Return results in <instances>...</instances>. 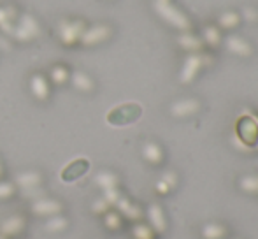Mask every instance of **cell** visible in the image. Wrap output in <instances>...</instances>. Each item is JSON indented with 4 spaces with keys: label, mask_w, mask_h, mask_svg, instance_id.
<instances>
[{
    "label": "cell",
    "mask_w": 258,
    "mask_h": 239,
    "mask_svg": "<svg viewBox=\"0 0 258 239\" xmlns=\"http://www.w3.org/2000/svg\"><path fill=\"white\" fill-rule=\"evenodd\" d=\"M30 211L35 216H42V218H49L54 215H61L63 211V202L53 197H39L30 204Z\"/></svg>",
    "instance_id": "3"
},
{
    "label": "cell",
    "mask_w": 258,
    "mask_h": 239,
    "mask_svg": "<svg viewBox=\"0 0 258 239\" xmlns=\"http://www.w3.org/2000/svg\"><path fill=\"white\" fill-rule=\"evenodd\" d=\"M144 216L148 218V225L151 227V229L155 230V234L158 236V234H163L167 230V227H169V223H167V216H165V211H163V208L160 204H153L148 206V209L144 211Z\"/></svg>",
    "instance_id": "9"
},
{
    "label": "cell",
    "mask_w": 258,
    "mask_h": 239,
    "mask_svg": "<svg viewBox=\"0 0 258 239\" xmlns=\"http://www.w3.org/2000/svg\"><path fill=\"white\" fill-rule=\"evenodd\" d=\"M114 206H116V211H118L123 218L130 220V222H141L144 216L143 208H141L139 204H136V202H132L128 197H125V195H121L119 201L116 202Z\"/></svg>",
    "instance_id": "12"
},
{
    "label": "cell",
    "mask_w": 258,
    "mask_h": 239,
    "mask_svg": "<svg viewBox=\"0 0 258 239\" xmlns=\"http://www.w3.org/2000/svg\"><path fill=\"white\" fill-rule=\"evenodd\" d=\"M199 109H201V104H199L197 99H183V100H177V102L172 104L170 113H172V116H176V118H186V116L195 114Z\"/></svg>",
    "instance_id": "14"
},
{
    "label": "cell",
    "mask_w": 258,
    "mask_h": 239,
    "mask_svg": "<svg viewBox=\"0 0 258 239\" xmlns=\"http://www.w3.org/2000/svg\"><path fill=\"white\" fill-rule=\"evenodd\" d=\"M201 234L204 239H225V236H227V227L220 222H209L202 227Z\"/></svg>",
    "instance_id": "21"
},
{
    "label": "cell",
    "mask_w": 258,
    "mask_h": 239,
    "mask_svg": "<svg viewBox=\"0 0 258 239\" xmlns=\"http://www.w3.org/2000/svg\"><path fill=\"white\" fill-rule=\"evenodd\" d=\"M88 169H90V162L85 160V158H78V160L71 162V164L63 169L61 180L71 183V181H76V180L81 178V176H85L86 172H88Z\"/></svg>",
    "instance_id": "13"
},
{
    "label": "cell",
    "mask_w": 258,
    "mask_h": 239,
    "mask_svg": "<svg viewBox=\"0 0 258 239\" xmlns=\"http://www.w3.org/2000/svg\"><path fill=\"white\" fill-rule=\"evenodd\" d=\"M218 23H220V27H223V28H234L235 25L239 23V14L237 13H225L220 16Z\"/></svg>",
    "instance_id": "30"
},
{
    "label": "cell",
    "mask_w": 258,
    "mask_h": 239,
    "mask_svg": "<svg viewBox=\"0 0 258 239\" xmlns=\"http://www.w3.org/2000/svg\"><path fill=\"white\" fill-rule=\"evenodd\" d=\"M206 64V58L202 55H190L184 62L183 69H181V74H179V81L183 83V85H188V83H191L195 78H197V74L201 72V69L204 67Z\"/></svg>",
    "instance_id": "11"
},
{
    "label": "cell",
    "mask_w": 258,
    "mask_h": 239,
    "mask_svg": "<svg viewBox=\"0 0 258 239\" xmlns=\"http://www.w3.org/2000/svg\"><path fill=\"white\" fill-rule=\"evenodd\" d=\"M141 116V107L137 104H123V106L112 109L111 113L107 114V122L111 125H128V123L136 122L137 118Z\"/></svg>",
    "instance_id": "4"
},
{
    "label": "cell",
    "mask_w": 258,
    "mask_h": 239,
    "mask_svg": "<svg viewBox=\"0 0 258 239\" xmlns=\"http://www.w3.org/2000/svg\"><path fill=\"white\" fill-rule=\"evenodd\" d=\"M239 188L246 194H251V195H258V176L255 174H248V176H242L241 181H239Z\"/></svg>",
    "instance_id": "27"
},
{
    "label": "cell",
    "mask_w": 258,
    "mask_h": 239,
    "mask_svg": "<svg viewBox=\"0 0 258 239\" xmlns=\"http://www.w3.org/2000/svg\"><path fill=\"white\" fill-rule=\"evenodd\" d=\"M71 72L72 71L67 67V65L56 64V65H53L51 71H49L48 79H49V83L54 86H63V85H67L69 79H71Z\"/></svg>",
    "instance_id": "18"
},
{
    "label": "cell",
    "mask_w": 258,
    "mask_h": 239,
    "mask_svg": "<svg viewBox=\"0 0 258 239\" xmlns=\"http://www.w3.org/2000/svg\"><path fill=\"white\" fill-rule=\"evenodd\" d=\"M177 42L181 44V48L188 49V51H199V49L202 48V41H201V39H197L195 35L188 34V32H186V34H183V35H179Z\"/></svg>",
    "instance_id": "26"
},
{
    "label": "cell",
    "mask_w": 258,
    "mask_h": 239,
    "mask_svg": "<svg viewBox=\"0 0 258 239\" xmlns=\"http://www.w3.org/2000/svg\"><path fill=\"white\" fill-rule=\"evenodd\" d=\"M102 197H104L105 201H107L111 206H114L116 202L119 201V197H121V192H119V188H111V190H104Z\"/></svg>",
    "instance_id": "32"
},
{
    "label": "cell",
    "mask_w": 258,
    "mask_h": 239,
    "mask_svg": "<svg viewBox=\"0 0 258 239\" xmlns=\"http://www.w3.org/2000/svg\"><path fill=\"white\" fill-rule=\"evenodd\" d=\"M227 48L237 56H249L251 55V46L248 41H244L239 35H228L227 37Z\"/></svg>",
    "instance_id": "17"
},
{
    "label": "cell",
    "mask_w": 258,
    "mask_h": 239,
    "mask_svg": "<svg viewBox=\"0 0 258 239\" xmlns=\"http://www.w3.org/2000/svg\"><path fill=\"white\" fill-rule=\"evenodd\" d=\"M18 188L13 181H6V180H0V201H9L16 195Z\"/></svg>",
    "instance_id": "28"
},
{
    "label": "cell",
    "mask_w": 258,
    "mask_h": 239,
    "mask_svg": "<svg viewBox=\"0 0 258 239\" xmlns=\"http://www.w3.org/2000/svg\"><path fill=\"white\" fill-rule=\"evenodd\" d=\"M246 134H249V144H255L258 139V125L251 118H242L239 122V137L244 139Z\"/></svg>",
    "instance_id": "23"
},
{
    "label": "cell",
    "mask_w": 258,
    "mask_h": 239,
    "mask_svg": "<svg viewBox=\"0 0 258 239\" xmlns=\"http://www.w3.org/2000/svg\"><path fill=\"white\" fill-rule=\"evenodd\" d=\"M155 7L160 13V16L169 21V23H172L174 27L181 28V30H188V28H190V23H188V20L184 18V14L181 13V11H177L174 6H170L167 0H158Z\"/></svg>",
    "instance_id": "5"
},
{
    "label": "cell",
    "mask_w": 258,
    "mask_h": 239,
    "mask_svg": "<svg viewBox=\"0 0 258 239\" xmlns=\"http://www.w3.org/2000/svg\"><path fill=\"white\" fill-rule=\"evenodd\" d=\"M42 181H44V176L39 171H23L14 178L13 183L16 185V188H21L25 194H30V192H39Z\"/></svg>",
    "instance_id": "8"
},
{
    "label": "cell",
    "mask_w": 258,
    "mask_h": 239,
    "mask_svg": "<svg viewBox=\"0 0 258 239\" xmlns=\"http://www.w3.org/2000/svg\"><path fill=\"white\" fill-rule=\"evenodd\" d=\"M18 18H20V14L14 7H0V30L13 34L14 23Z\"/></svg>",
    "instance_id": "19"
},
{
    "label": "cell",
    "mask_w": 258,
    "mask_h": 239,
    "mask_svg": "<svg viewBox=\"0 0 258 239\" xmlns=\"http://www.w3.org/2000/svg\"><path fill=\"white\" fill-rule=\"evenodd\" d=\"M204 41L207 44L211 46H218L221 41V35H220V30L216 27H207L204 28Z\"/></svg>",
    "instance_id": "29"
},
{
    "label": "cell",
    "mask_w": 258,
    "mask_h": 239,
    "mask_svg": "<svg viewBox=\"0 0 258 239\" xmlns=\"http://www.w3.org/2000/svg\"><path fill=\"white\" fill-rule=\"evenodd\" d=\"M160 180L165 181V183L169 185L170 190L177 187V174H176V172H174V171H167V172H163L162 178H160Z\"/></svg>",
    "instance_id": "33"
},
{
    "label": "cell",
    "mask_w": 258,
    "mask_h": 239,
    "mask_svg": "<svg viewBox=\"0 0 258 239\" xmlns=\"http://www.w3.org/2000/svg\"><path fill=\"white\" fill-rule=\"evenodd\" d=\"M86 25L83 20H61L56 25V37L63 46H76L81 41Z\"/></svg>",
    "instance_id": "1"
},
{
    "label": "cell",
    "mask_w": 258,
    "mask_h": 239,
    "mask_svg": "<svg viewBox=\"0 0 258 239\" xmlns=\"http://www.w3.org/2000/svg\"><path fill=\"white\" fill-rule=\"evenodd\" d=\"M4 174H6V167H4V162H2V158H0V180L4 178Z\"/></svg>",
    "instance_id": "35"
},
{
    "label": "cell",
    "mask_w": 258,
    "mask_h": 239,
    "mask_svg": "<svg viewBox=\"0 0 258 239\" xmlns=\"http://www.w3.org/2000/svg\"><path fill=\"white\" fill-rule=\"evenodd\" d=\"M69 83H71L78 92H83V93H90L95 90V81H93L92 76L86 74L85 71H72Z\"/></svg>",
    "instance_id": "15"
},
{
    "label": "cell",
    "mask_w": 258,
    "mask_h": 239,
    "mask_svg": "<svg viewBox=\"0 0 258 239\" xmlns=\"http://www.w3.org/2000/svg\"><path fill=\"white\" fill-rule=\"evenodd\" d=\"M0 239H6V237H4V236H0Z\"/></svg>",
    "instance_id": "36"
},
{
    "label": "cell",
    "mask_w": 258,
    "mask_h": 239,
    "mask_svg": "<svg viewBox=\"0 0 258 239\" xmlns=\"http://www.w3.org/2000/svg\"><path fill=\"white\" fill-rule=\"evenodd\" d=\"M111 208H112V206L109 204V202L105 201L104 197H99V199H97V201L92 204V211H93V213H97V215H104V213H107Z\"/></svg>",
    "instance_id": "31"
},
{
    "label": "cell",
    "mask_w": 258,
    "mask_h": 239,
    "mask_svg": "<svg viewBox=\"0 0 258 239\" xmlns=\"http://www.w3.org/2000/svg\"><path fill=\"white\" fill-rule=\"evenodd\" d=\"M27 229V218L21 215H11L0 222V236L6 239L18 237Z\"/></svg>",
    "instance_id": "7"
},
{
    "label": "cell",
    "mask_w": 258,
    "mask_h": 239,
    "mask_svg": "<svg viewBox=\"0 0 258 239\" xmlns=\"http://www.w3.org/2000/svg\"><path fill=\"white\" fill-rule=\"evenodd\" d=\"M141 151H143V158L151 165H160L163 162V157H165L162 146L158 143H155V141H146Z\"/></svg>",
    "instance_id": "16"
},
{
    "label": "cell",
    "mask_w": 258,
    "mask_h": 239,
    "mask_svg": "<svg viewBox=\"0 0 258 239\" xmlns=\"http://www.w3.org/2000/svg\"><path fill=\"white\" fill-rule=\"evenodd\" d=\"M42 229H44L48 234H61L69 229V220L65 218L63 215L49 216V218L46 220L44 225H42Z\"/></svg>",
    "instance_id": "20"
},
{
    "label": "cell",
    "mask_w": 258,
    "mask_h": 239,
    "mask_svg": "<svg viewBox=\"0 0 258 239\" xmlns=\"http://www.w3.org/2000/svg\"><path fill=\"white\" fill-rule=\"evenodd\" d=\"M95 183H97V187H100L104 192V190H111V188H118L119 178H118V174L112 171H100L99 174L95 176Z\"/></svg>",
    "instance_id": "22"
},
{
    "label": "cell",
    "mask_w": 258,
    "mask_h": 239,
    "mask_svg": "<svg viewBox=\"0 0 258 239\" xmlns=\"http://www.w3.org/2000/svg\"><path fill=\"white\" fill-rule=\"evenodd\" d=\"M156 192H158L160 195H167L170 192V188H169V185H167L165 181L158 180V183H156Z\"/></svg>",
    "instance_id": "34"
},
{
    "label": "cell",
    "mask_w": 258,
    "mask_h": 239,
    "mask_svg": "<svg viewBox=\"0 0 258 239\" xmlns=\"http://www.w3.org/2000/svg\"><path fill=\"white\" fill-rule=\"evenodd\" d=\"M109 37H111V28H109L107 25H95V27H90L83 32L79 44L97 46V44H102V42H105Z\"/></svg>",
    "instance_id": "10"
},
{
    "label": "cell",
    "mask_w": 258,
    "mask_h": 239,
    "mask_svg": "<svg viewBox=\"0 0 258 239\" xmlns=\"http://www.w3.org/2000/svg\"><path fill=\"white\" fill-rule=\"evenodd\" d=\"M132 237L134 239H156L155 230L144 222H134L132 225Z\"/></svg>",
    "instance_id": "25"
},
{
    "label": "cell",
    "mask_w": 258,
    "mask_h": 239,
    "mask_svg": "<svg viewBox=\"0 0 258 239\" xmlns=\"http://www.w3.org/2000/svg\"><path fill=\"white\" fill-rule=\"evenodd\" d=\"M104 227L109 230H119L123 227V216L119 215L116 209H109L107 213H104Z\"/></svg>",
    "instance_id": "24"
},
{
    "label": "cell",
    "mask_w": 258,
    "mask_h": 239,
    "mask_svg": "<svg viewBox=\"0 0 258 239\" xmlns=\"http://www.w3.org/2000/svg\"><path fill=\"white\" fill-rule=\"evenodd\" d=\"M234 239H241V237H234Z\"/></svg>",
    "instance_id": "37"
},
{
    "label": "cell",
    "mask_w": 258,
    "mask_h": 239,
    "mask_svg": "<svg viewBox=\"0 0 258 239\" xmlns=\"http://www.w3.org/2000/svg\"><path fill=\"white\" fill-rule=\"evenodd\" d=\"M39 32H41V27H39L37 20L34 16H30V14H20V18L14 23L13 37L18 42H30L37 37Z\"/></svg>",
    "instance_id": "2"
},
{
    "label": "cell",
    "mask_w": 258,
    "mask_h": 239,
    "mask_svg": "<svg viewBox=\"0 0 258 239\" xmlns=\"http://www.w3.org/2000/svg\"><path fill=\"white\" fill-rule=\"evenodd\" d=\"M28 88L30 93L34 95V99L46 102L51 95V83H49L48 76L42 74V72H34L28 79Z\"/></svg>",
    "instance_id": "6"
}]
</instances>
